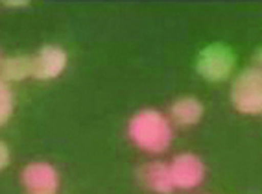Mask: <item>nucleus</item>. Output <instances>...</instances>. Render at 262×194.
Returning a JSON list of instances; mask_svg holds the SVG:
<instances>
[{
  "instance_id": "423d86ee",
  "label": "nucleus",
  "mask_w": 262,
  "mask_h": 194,
  "mask_svg": "<svg viewBox=\"0 0 262 194\" xmlns=\"http://www.w3.org/2000/svg\"><path fill=\"white\" fill-rule=\"evenodd\" d=\"M69 63V56L57 45H45L33 56V78L37 80H54L63 74Z\"/></svg>"
},
{
  "instance_id": "ddd939ff",
  "label": "nucleus",
  "mask_w": 262,
  "mask_h": 194,
  "mask_svg": "<svg viewBox=\"0 0 262 194\" xmlns=\"http://www.w3.org/2000/svg\"><path fill=\"white\" fill-rule=\"evenodd\" d=\"M255 67L262 71V50H258V52L255 54Z\"/></svg>"
},
{
  "instance_id": "20e7f679",
  "label": "nucleus",
  "mask_w": 262,
  "mask_h": 194,
  "mask_svg": "<svg viewBox=\"0 0 262 194\" xmlns=\"http://www.w3.org/2000/svg\"><path fill=\"white\" fill-rule=\"evenodd\" d=\"M170 170H172L176 189L181 190L198 189L203 183L207 174L205 163L202 161V157L192 154V152L178 154L170 163Z\"/></svg>"
},
{
  "instance_id": "f03ea898",
  "label": "nucleus",
  "mask_w": 262,
  "mask_h": 194,
  "mask_svg": "<svg viewBox=\"0 0 262 194\" xmlns=\"http://www.w3.org/2000/svg\"><path fill=\"white\" fill-rule=\"evenodd\" d=\"M231 104L242 115H262V71L244 69L231 85Z\"/></svg>"
},
{
  "instance_id": "9b49d317",
  "label": "nucleus",
  "mask_w": 262,
  "mask_h": 194,
  "mask_svg": "<svg viewBox=\"0 0 262 194\" xmlns=\"http://www.w3.org/2000/svg\"><path fill=\"white\" fill-rule=\"evenodd\" d=\"M10 148H8V144H6L4 141H0V170H4L6 166L10 165Z\"/></svg>"
},
{
  "instance_id": "6e6552de",
  "label": "nucleus",
  "mask_w": 262,
  "mask_h": 194,
  "mask_svg": "<svg viewBox=\"0 0 262 194\" xmlns=\"http://www.w3.org/2000/svg\"><path fill=\"white\" fill-rule=\"evenodd\" d=\"M203 104L196 96H181L170 105L168 119L172 120L173 126H181V128H190L196 126L203 117Z\"/></svg>"
},
{
  "instance_id": "1a4fd4ad",
  "label": "nucleus",
  "mask_w": 262,
  "mask_h": 194,
  "mask_svg": "<svg viewBox=\"0 0 262 194\" xmlns=\"http://www.w3.org/2000/svg\"><path fill=\"white\" fill-rule=\"evenodd\" d=\"M33 76V56H10L0 63V78L4 81H20Z\"/></svg>"
},
{
  "instance_id": "4468645a",
  "label": "nucleus",
  "mask_w": 262,
  "mask_h": 194,
  "mask_svg": "<svg viewBox=\"0 0 262 194\" xmlns=\"http://www.w3.org/2000/svg\"><path fill=\"white\" fill-rule=\"evenodd\" d=\"M0 63H2V54H0Z\"/></svg>"
},
{
  "instance_id": "0eeeda50",
  "label": "nucleus",
  "mask_w": 262,
  "mask_h": 194,
  "mask_svg": "<svg viewBox=\"0 0 262 194\" xmlns=\"http://www.w3.org/2000/svg\"><path fill=\"white\" fill-rule=\"evenodd\" d=\"M139 181L146 190L155 194H172L176 190L172 170L168 163L163 161H150L139 168L137 172Z\"/></svg>"
},
{
  "instance_id": "f257e3e1",
  "label": "nucleus",
  "mask_w": 262,
  "mask_h": 194,
  "mask_svg": "<svg viewBox=\"0 0 262 194\" xmlns=\"http://www.w3.org/2000/svg\"><path fill=\"white\" fill-rule=\"evenodd\" d=\"M127 137L146 154H163L173 139V124L157 109H141L129 119Z\"/></svg>"
},
{
  "instance_id": "f8f14e48",
  "label": "nucleus",
  "mask_w": 262,
  "mask_h": 194,
  "mask_svg": "<svg viewBox=\"0 0 262 194\" xmlns=\"http://www.w3.org/2000/svg\"><path fill=\"white\" fill-rule=\"evenodd\" d=\"M30 2H26V0H6L4 6L6 8H26Z\"/></svg>"
},
{
  "instance_id": "7ed1b4c3",
  "label": "nucleus",
  "mask_w": 262,
  "mask_h": 194,
  "mask_svg": "<svg viewBox=\"0 0 262 194\" xmlns=\"http://www.w3.org/2000/svg\"><path fill=\"white\" fill-rule=\"evenodd\" d=\"M196 71L207 81H212V83L225 81L234 71L233 52L225 45H209L198 56Z\"/></svg>"
},
{
  "instance_id": "39448f33",
  "label": "nucleus",
  "mask_w": 262,
  "mask_h": 194,
  "mask_svg": "<svg viewBox=\"0 0 262 194\" xmlns=\"http://www.w3.org/2000/svg\"><path fill=\"white\" fill-rule=\"evenodd\" d=\"M20 181L28 194H56L59 189V174L47 161H33L24 166Z\"/></svg>"
},
{
  "instance_id": "9d476101",
  "label": "nucleus",
  "mask_w": 262,
  "mask_h": 194,
  "mask_svg": "<svg viewBox=\"0 0 262 194\" xmlns=\"http://www.w3.org/2000/svg\"><path fill=\"white\" fill-rule=\"evenodd\" d=\"M15 107V96L10 83L0 78V126H4L11 119Z\"/></svg>"
}]
</instances>
